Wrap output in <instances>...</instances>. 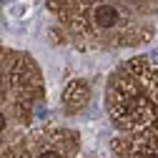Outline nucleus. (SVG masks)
Instances as JSON below:
<instances>
[{"label": "nucleus", "mask_w": 158, "mask_h": 158, "mask_svg": "<svg viewBox=\"0 0 158 158\" xmlns=\"http://www.w3.org/2000/svg\"><path fill=\"white\" fill-rule=\"evenodd\" d=\"M88 98H90V88H88V83L81 81V78H75V81H70V83L65 85V90H63V106H65L70 113H75V110L85 108Z\"/></svg>", "instance_id": "nucleus-5"}, {"label": "nucleus", "mask_w": 158, "mask_h": 158, "mask_svg": "<svg viewBox=\"0 0 158 158\" xmlns=\"http://www.w3.org/2000/svg\"><path fill=\"white\" fill-rule=\"evenodd\" d=\"M5 126H8V118H5L3 113H0V133H3V131H5Z\"/></svg>", "instance_id": "nucleus-8"}, {"label": "nucleus", "mask_w": 158, "mask_h": 158, "mask_svg": "<svg viewBox=\"0 0 158 158\" xmlns=\"http://www.w3.org/2000/svg\"><path fill=\"white\" fill-rule=\"evenodd\" d=\"M108 110L113 121L126 131H146L156 126V110L143 85V78L121 73L108 90Z\"/></svg>", "instance_id": "nucleus-1"}, {"label": "nucleus", "mask_w": 158, "mask_h": 158, "mask_svg": "<svg viewBox=\"0 0 158 158\" xmlns=\"http://www.w3.org/2000/svg\"><path fill=\"white\" fill-rule=\"evenodd\" d=\"M38 158H63V156H60L58 148H50V146H48V148H43L40 153H38Z\"/></svg>", "instance_id": "nucleus-7"}, {"label": "nucleus", "mask_w": 158, "mask_h": 158, "mask_svg": "<svg viewBox=\"0 0 158 158\" xmlns=\"http://www.w3.org/2000/svg\"><path fill=\"white\" fill-rule=\"evenodd\" d=\"M88 20L98 30H113L118 23H121V10H118L115 5H110V3H98V5H93Z\"/></svg>", "instance_id": "nucleus-4"}, {"label": "nucleus", "mask_w": 158, "mask_h": 158, "mask_svg": "<svg viewBox=\"0 0 158 158\" xmlns=\"http://www.w3.org/2000/svg\"><path fill=\"white\" fill-rule=\"evenodd\" d=\"M143 85L148 90V98H151V103H153V110H156V128H158V70H148L143 75Z\"/></svg>", "instance_id": "nucleus-6"}, {"label": "nucleus", "mask_w": 158, "mask_h": 158, "mask_svg": "<svg viewBox=\"0 0 158 158\" xmlns=\"http://www.w3.org/2000/svg\"><path fill=\"white\" fill-rule=\"evenodd\" d=\"M10 85L15 90L18 108L20 110L33 108L35 98H40L43 83H40V73H38V68H35V63L30 60V58H25V55L15 58L13 70H10Z\"/></svg>", "instance_id": "nucleus-2"}, {"label": "nucleus", "mask_w": 158, "mask_h": 158, "mask_svg": "<svg viewBox=\"0 0 158 158\" xmlns=\"http://www.w3.org/2000/svg\"><path fill=\"white\" fill-rule=\"evenodd\" d=\"M128 158H158V128H146L131 135Z\"/></svg>", "instance_id": "nucleus-3"}]
</instances>
